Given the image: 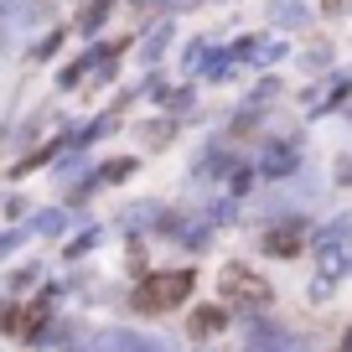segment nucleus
I'll return each mask as SVG.
<instances>
[{"label":"nucleus","instance_id":"nucleus-1","mask_svg":"<svg viewBox=\"0 0 352 352\" xmlns=\"http://www.w3.org/2000/svg\"><path fill=\"white\" fill-rule=\"evenodd\" d=\"M192 270H161V275H145L140 280V290L130 296V306L135 311H145V316H155V311H171V306H182V300L192 296Z\"/></svg>","mask_w":352,"mask_h":352},{"label":"nucleus","instance_id":"nucleus-2","mask_svg":"<svg viewBox=\"0 0 352 352\" xmlns=\"http://www.w3.org/2000/svg\"><path fill=\"white\" fill-rule=\"evenodd\" d=\"M223 300H228V306H243V311H259V306H270V285H264L259 275H249L243 264H228V270H223Z\"/></svg>","mask_w":352,"mask_h":352},{"label":"nucleus","instance_id":"nucleus-3","mask_svg":"<svg viewBox=\"0 0 352 352\" xmlns=\"http://www.w3.org/2000/svg\"><path fill=\"white\" fill-rule=\"evenodd\" d=\"M47 321V300H36V306H11L0 311V327L16 331V337H36V327Z\"/></svg>","mask_w":352,"mask_h":352},{"label":"nucleus","instance_id":"nucleus-4","mask_svg":"<svg viewBox=\"0 0 352 352\" xmlns=\"http://www.w3.org/2000/svg\"><path fill=\"white\" fill-rule=\"evenodd\" d=\"M223 327H228V306H197V311H192V316H187V331H192V337H197V342L218 337Z\"/></svg>","mask_w":352,"mask_h":352},{"label":"nucleus","instance_id":"nucleus-5","mask_svg":"<svg viewBox=\"0 0 352 352\" xmlns=\"http://www.w3.org/2000/svg\"><path fill=\"white\" fill-rule=\"evenodd\" d=\"M249 352H300V342L264 321V327H249Z\"/></svg>","mask_w":352,"mask_h":352},{"label":"nucleus","instance_id":"nucleus-6","mask_svg":"<svg viewBox=\"0 0 352 352\" xmlns=\"http://www.w3.org/2000/svg\"><path fill=\"white\" fill-rule=\"evenodd\" d=\"M300 249V228L296 223H275V228L264 233V254H275V259H290Z\"/></svg>","mask_w":352,"mask_h":352},{"label":"nucleus","instance_id":"nucleus-7","mask_svg":"<svg viewBox=\"0 0 352 352\" xmlns=\"http://www.w3.org/2000/svg\"><path fill=\"white\" fill-rule=\"evenodd\" d=\"M296 166H300L296 145H270V151H264V176H290Z\"/></svg>","mask_w":352,"mask_h":352},{"label":"nucleus","instance_id":"nucleus-8","mask_svg":"<svg viewBox=\"0 0 352 352\" xmlns=\"http://www.w3.org/2000/svg\"><path fill=\"white\" fill-rule=\"evenodd\" d=\"M109 11H114V0H88V6H83V32H99Z\"/></svg>","mask_w":352,"mask_h":352},{"label":"nucleus","instance_id":"nucleus-9","mask_svg":"<svg viewBox=\"0 0 352 352\" xmlns=\"http://www.w3.org/2000/svg\"><path fill=\"white\" fill-rule=\"evenodd\" d=\"M275 21L280 26H300L306 21V6H275Z\"/></svg>","mask_w":352,"mask_h":352},{"label":"nucleus","instance_id":"nucleus-10","mask_svg":"<svg viewBox=\"0 0 352 352\" xmlns=\"http://www.w3.org/2000/svg\"><path fill=\"white\" fill-rule=\"evenodd\" d=\"M166 42H171V26H161V32L145 42V52H140V57H145V63H151V57H161V47H166Z\"/></svg>","mask_w":352,"mask_h":352},{"label":"nucleus","instance_id":"nucleus-11","mask_svg":"<svg viewBox=\"0 0 352 352\" xmlns=\"http://www.w3.org/2000/svg\"><path fill=\"white\" fill-rule=\"evenodd\" d=\"M347 239H352V218H342L337 228H327V243H331V249H337V243H347Z\"/></svg>","mask_w":352,"mask_h":352},{"label":"nucleus","instance_id":"nucleus-12","mask_svg":"<svg viewBox=\"0 0 352 352\" xmlns=\"http://www.w3.org/2000/svg\"><path fill=\"white\" fill-rule=\"evenodd\" d=\"M124 171H135V161H109V166H104V182H120Z\"/></svg>","mask_w":352,"mask_h":352},{"label":"nucleus","instance_id":"nucleus-13","mask_svg":"<svg viewBox=\"0 0 352 352\" xmlns=\"http://www.w3.org/2000/svg\"><path fill=\"white\" fill-rule=\"evenodd\" d=\"M36 228H42V233H63V212H47V218L36 223Z\"/></svg>","mask_w":352,"mask_h":352}]
</instances>
